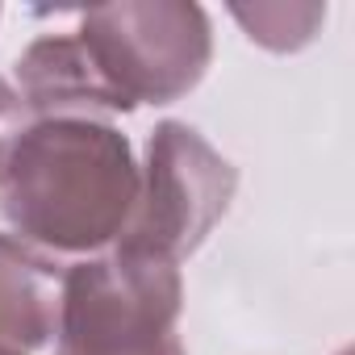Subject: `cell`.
Masks as SVG:
<instances>
[{
    "label": "cell",
    "instance_id": "6da1fadb",
    "mask_svg": "<svg viewBox=\"0 0 355 355\" xmlns=\"http://www.w3.org/2000/svg\"><path fill=\"white\" fill-rule=\"evenodd\" d=\"M138 167L130 142L101 121L30 125L0 175V209L34 243L92 251L130 226Z\"/></svg>",
    "mask_w": 355,
    "mask_h": 355
},
{
    "label": "cell",
    "instance_id": "7a4b0ae2",
    "mask_svg": "<svg viewBox=\"0 0 355 355\" xmlns=\"http://www.w3.org/2000/svg\"><path fill=\"white\" fill-rule=\"evenodd\" d=\"M180 268L171 259L113 251L67 268L55 355H184L175 334Z\"/></svg>",
    "mask_w": 355,
    "mask_h": 355
},
{
    "label": "cell",
    "instance_id": "3957f363",
    "mask_svg": "<svg viewBox=\"0 0 355 355\" xmlns=\"http://www.w3.org/2000/svg\"><path fill=\"white\" fill-rule=\"evenodd\" d=\"M234 167L184 121L155 125L146 167L138 171V201L121 230V251L180 263L205 243L234 197Z\"/></svg>",
    "mask_w": 355,
    "mask_h": 355
},
{
    "label": "cell",
    "instance_id": "277c9868",
    "mask_svg": "<svg viewBox=\"0 0 355 355\" xmlns=\"http://www.w3.org/2000/svg\"><path fill=\"white\" fill-rule=\"evenodd\" d=\"M80 42L130 105H167L209 67V21L197 5L88 9Z\"/></svg>",
    "mask_w": 355,
    "mask_h": 355
},
{
    "label": "cell",
    "instance_id": "5b68a950",
    "mask_svg": "<svg viewBox=\"0 0 355 355\" xmlns=\"http://www.w3.org/2000/svg\"><path fill=\"white\" fill-rule=\"evenodd\" d=\"M17 84L30 113L42 121H92L96 113H125L134 109L109 76L96 67L80 34H51L38 38L17 59Z\"/></svg>",
    "mask_w": 355,
    "mask_h": 355
},
{
    "label": "cell",
    "instance_id": "8992f818",
    "mask_svg": "<svg viewBox=\"0 0 355 355\" xmlns=\"http://www.w3.org/2000/svg\"><path fill=\"white\" fill-rule=\"evenodd\" d=\"M67 263L42 247L0 234V343L42 347L59 330Z\"/></svg>",
    "mask_w": 355,
    "mask_h": 355
},
{
    "label": "cell",
    "instance_id": "52a82bcc",
    "mask_svg": "<svg viewBox=\"0 0 355 355\" xmlns=\"http://www.w3.org/2000/svg\"><path fill=\"white\" fill-rule=\"evenodd\" d=\"M234 17L251 30L255 42L284 51V46L309 42L313 26L326 17V9H318V5H255V9H234Z\"/></svg>",
    "mask_w": 355,
    "mask_h": 355
},
{
    "label": "cell",
    "instance_id": "ba28073f",
    "mask_svg": "<svg viewBox=\"0 0 355 355\" xmlns=\"http://www.w3.org/2000/svg\"><path fill=\"white\" fill-rule=\"evenodd\" d=\"M30 130V109H26V101L0 80V175H5V163H9V155H13V146H17V138Z\"/></svg>",
    "mask_w": 355,
    "mask_h": 355
},
{
    "label": "cell",
    "instance_id": "9c48e42d",
    "mask_svg": "<svg viewBox=\"0 0 355 355\" xmlns=\"http://www.w3.org/2000/svg\"><path fill=\"white\" fill-rule=\"evenodd\" d=\"M0 355H21V351H13V347H0Z\"/></svg>",
    "mask_w": 355,
    "mask_h": 355
}]
</instances>
